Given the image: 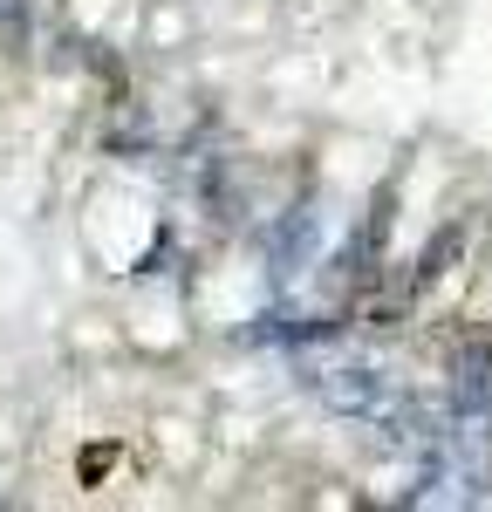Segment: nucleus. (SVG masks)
Wrapping results in <instances>:
<instances>
[{
  "mask_svg": "<svg viewBox=\"0 0 492 512\" xmlns=\"http://www.w3.org/2000/svg\"><path fill=\"white\" fill-rule=\"evenodd\" d=\"M21 48H28V7L0 0V55H21Z\"/></svg>",
  "mask_w": 492,
  "mask_h": 512,
  "instance_id": "nucleus-2",
  "label": "nucleus"
},
{
  "mask_svg": "<svg viewBox=\"0 0 492 512\" xmlns=\"http://www.w3.org/2000/svg\"><path fill=\"white\" fill-rule=\"evenodd\" d=\"M451 253H458V226H445V233H438V246H424V280L431 274H445V260Z\"/></svg>",
  "mask_w": 492,
  "mask_h": 512,
  "instance_id": "nucleus-3",
  "label": "nucleus"
},
{
  "mask_svg": "<svg viewBox=\"0 0 492 512\" xmlns=\"http://www.w3.org/2000/svg\"><path fill=\"white\" fill-rule=\"evenodd\" d=\"M315 396L322 403H335V410H376L383 403V376L376 369H335V376H315Z\"/></svg>",
  "mask_w": 492,
  "mask_h": 512,
  "instance_id": "nucleus-1",
  "label": "nucleus"
}]
</instances>
